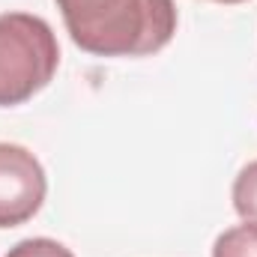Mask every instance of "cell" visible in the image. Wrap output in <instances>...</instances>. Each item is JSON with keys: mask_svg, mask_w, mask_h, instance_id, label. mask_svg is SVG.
Listing matches in <instances>:
<instances>
[{"mask_svg": "<svg viewBox=\"0 0 257 257\" xmlns=\"http://www.w3.org/2000/svg\"><path fill=\"white\" fill-rule=\"evenodd\" d=\"M72 42L96 57H147L177 33L174 0H57Z\"/></svg>", "mask_w": 257, "mask_h": 257, "instance_id": "1", "label": "cell"}, {"mask_svg": "<svg viewBox=\"0 0 257 257\" xmlns=\"http://www.w3.org/2000/svg\"><path fill=\"white\" fill-rule=\"evenodd\" d=\"M60 66V45L48 21L30 12L0 15V108L45 90Z\"/></svg>", "mask_w": 257, "mask_h": 257, "instance_id": "2", "label": "cell"}, {"mask_svg": "<svg viewBox=\"0 0 257 257\" xmlns=\"http://www.w3.org/2000/svg\"><path fill=\"white\" fill-rule=\"evenodd\" d=\"M48 192L45 168L18 144H0V227L30 221Z\"/></svg>", "mask_w": 257, "mask_h": 257, "instance_id": "3", "label": "cell"}, {"mask_svg": "<svg viewBox=\"0 0 257 257\" xmlns=\"http://www.w3.org/2000/svg\"><path fill=\"white\" fill-rule=\"evenodd\" d=\"M233 209L245 224L257 227V162H248L233 180Z\"/></svg>", "mask_w": 257, "mask_h": 257, "instance_id": "4", "label": "cell"}, {"mask_svg": "<svg viewBox=\"0 0 257 257\" xmlns=\"http://www.w3.org/2000/svg\"><path fill=\"white\" fill-rule=\"evenodd\" d=\"M212 257H257V227L236 224L224 230L212 245Z\"/></svg>", "mask_w": 257, "mask_h": 257, "instance_id": "5", "label": "cell"}, {"mask_svg": "<svg viewBox=\"0 0 257 257\" xmlns=\"http://www.w3.org/2000/svg\"><path fill=\"white\" fill-rule=\"evenodd\" d=\"M6 257H75L63 242L48 239V236H33V239H21L15 248H9Z\"/></svg>", "mask_w": 257, "mask_h": 257, "instance_id": "6", "label": "cell"}, {"mask_svg": "<svg viewBox=\"0 0 257 257\" xmlns=\"http://www.w3.org/2000/svg\"><path fill=\"white\" fill-rule=\"evenodd\" d=\"M215 3H242V0H215Z\"/></svg>", "mask_w": 257, "mask_h": 257, "instance_id": "7", "label": "cell"}]
</instances>
